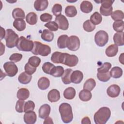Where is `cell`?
<instances>
[{"mask_svg": "<svg viewBox=\"0 0 124 124\" xmlns=\"http://www.w3.org/2000/svg\"><path fill=\"white\" fill-rule=\"evenodd\" d=\"M30 96L29 91L25 88L19 89L16 93V97L18 99L26 100L29 98Z\"/></svg>", "mask_w": 124, "mask_h": 124, "instance_id": "obj_21", "label": "cell"}, {"mask_svg": "<svg viewBox=\"0 0 124 124\" xmlns=\"http://www.w3.org/2000/svg\"><path fill=\"white\" fill-rule=\"evenodd\" d=\"M13 26L18 31H24L26 28V23L24 19H15L13 22Z\"/></svg>", "mask_w": 124, "mask_h": 124, "instance_id": "obj_22", "label": "cell"}, {"mask_svg": "<svg viewBox=\"0 0 124 124\" xmlns=\"http://www.w3.org/2000/svg\"><path fill=\"white\" fill-rule=\"evenodd\" d=\"M64 72V70L63 67L61 66H55L51 71L50 75L54 77L59 78L62 76Z\"/></svg>", "mask_w": 124, "mask_h": 124, "instance_id": "obj_29", "label": "cell"}, {"mask_svg": "<svg viewBox=\"0 0 124 124\" xmlns=\"http://www.w3.org/2000/svg\"><path fill=\"white\" fill-rule=\"evenodd\" d=\"M110 15L112 19L115 21H122L124 18V14L123 12L119 10L112 12Z\"/></svg>", "mask_w": 124, "mask_h": 124, "instance_id": "obj_34", "label": "cell"}, {"mask_svg": "<svg viewBox=\"0 0 124 124\" xmlns=\"http://www.w3.org/2000/svg\"><path fill=\"white\" fill-rule=\"evenodd\" d=\"M31 52L35 55L46 56L50 53L51 48L48 45L43 44L40 42L34 41Z\"/></svg>", "mask_w": 124, "mask_h": 124, "instance_id": "obj_3", "label": "cell"}, {"mask_svg": "<svg viewBox=\"0 0 124 124\" xmlns=\"http://www.w3.org/2000/svg\"><path fill=\"white\" fill-rule=\"evenodd\" d=\"M68 36L67 35L63 34L60 36L57 40V46L59 48L62 49L67 47V41Z\"/></svg>", "mask_w": 124, "mask_h": 124, "instance_id": "obj_25", "label": "cell"}, {"mask_svg": "<svg viewBox=\"0 0 124 124\" xmlns=\"http://www.w3.org/2000/svg\"><path fill=\"white\" fill-rule=\"evenodd\" d=\"M124 53H122L119 56V60L120 62H121L122 64H124Z\"/></svg>", "mask_w": 124, "mask_h": 124, "instance_id": "obj_56", "label": "cell"}, {"mask_svg": "<svg viewBox=\"0 0 124 124\" xmlns=\"http://www.w3.org/2000/svg\"><path fill=\"white\" fill-rule=\"evenodd\" d=\"M111 111L106 107L100 108L94 114L93 120L96 124H105L110 118Z\"/></svg>", "mask_w": 124, "mask_h": 124, "instance_id": "obj_1", "label": "cell"}, {"mask_svg": "<svg viewBox=\"0 0 124 124\" xmlns=\"http://www.w3.org/2000/svg\"><path fill=\"white\" fill-rule=\"evenodd\" d=\"M114 1L111 0H101L100 2L101 3V6L102 8H110L112 7V5Z\"/></svg>", "mask_w": 124, "mask_h": 124, "instance_id": "obj_52", "label": "cell"}, {"mask_svg": "<svg viewBox=\"0 0 124 124\" xmlns=\"http://www.w3.org/2000/svg\"><path fill=\"white\" fill-rule=\"evenodd\" d=\"M120 92V87L117 84H112L110 85L107 90V94L112 98H115L118 96Z\"/></svg>", "mask_w": 124, "mask_h": 124, "instance_id": "obj_11", "label": "cell"}, {"mask_svg": "<svg viewBox=\"0 0 124 124\" xmlns=\"http://www.w3.org/2000/svg\"><path fill=\"white\" fill-rule=\"evenodd\" d=\"M76 90L75 89L71 87L66 88L63 92L64 97L68 100L73 99L76 95Z\"/></svg>", "mask_w": 124, "mask_h": 124, "instance_id": "obj_24", "label": "cell"}, {"mask_svg": "<svg viewBox=\"0 0 124 124\" xmlns=\"http://www.w3.org/2000/svg\"><path fill=\"white\" fill-rule=\"evenodd\" d=\"M92 97V94L90 91L86 90H82L79 93V99L84 102L89 101Z\"/></svg>", "mask_w": 124, "mask_h": 124, "instance_id": "obj_26", "label": "cell"}, {"mask_svg": "<svg viewBox=\"0 0 124 124\" xmlns=\"http://www.w3.org/2000/svg\"><path fill=\"white\" fill-rule=\"evenodd\" d=\"M61 119L64 123H69L73 120V114L71 105L67 103H62L59 108Z\"/></svg>", "mask_w": 124, "mask_h": 124, "instance_id": "obj_2", "label": "cell"}, {"mask_svg": "<svg viewBox=\"0 0 124 124\" xmlns=\"http://www.w3.org/2000/svg\"><path fill=\"white\" fill-rule=\"evenodd\" d=\"M22 56H23L20 53H13L10 56L9 58V60L11 62H17L20 61L22 59Z\"/></svg>", "mask_w": 124, "mask_h": 124, "instance_id": "obj_48", "label": "cell"}, {"mask_svg": "<svg viewBox=\"0 0 124 124\" xmlns=\"http://www.w3.org/2000/svg\"><path fill=\"white\" fill-rule=\"evenodd\" d=\"M72 72V69L70 68H67L64 70V72L61 78L64 84H69L71 82L70 77Z\"/></svg>", "mask_w": 124, "mask_h": 124, "instance_id": "obj_23", "label": "cell"}, {"mask_svg": "<svg viewBox=\"0 0 124 124\" xmlns=\"http://www.w3.org/2000/svg\"><path fill=\"white\" fill-rule=\"evenodd\" d=\"M1 29V35H0V40H1L3 38H5V34H6V31L5 30L2 28L0 27Z\"/></svg>", "mask_w": 124, "mask_h": 124, "instance_id": "obj_55", "label": "cell"}, {"mask_svg": "<svg viewBox=\"0 0 124 124\" xmlns=\"http://www.w3.org/2000/svg\"><path fill=\"white\" fill-rule=\"evenodd\" d=\"M99 10H100L101 15L105 16H108L111 15V13L112 12L113 8L112 7L110 8H104L100 6Z\"/></svg>", "mask_w": 124, "mask_h": 124, "instance_id": "obj_50", "label": "cell"}, {"mask_svg": "<svg viewBox=\"0 0 124 124\" xmlns=\"http://www.w3.org/2000/svg\"><path fill=\"white\" fill-rule=\"evenodd\" d=\"M25 102L24 100L19 99L17 101L15 107L16 111L19 113H22L24 112V105Z\"/></svg>", "mask_w": 124, "mask_h": 124, "instance_id": "obj_41", "label": "cell"}, {"mask_svg": "<svg viewBox=\"0 0 124 124\" xmlns=\"http://www.w3.org/2000/svg\"><path fill=\"white\" fill-rule=\"evenodd\" d=\"M55 22L58 25V28L62 30H66L69 27L67 19L63 15H60L55 17Z\"/></svg>", "mask_w": 124, "mask_h": 124, "instance_id": "obj_10", "label": "cell"}, {"mask_svg": "<svg viewBox=\"0 0 124 124\" xmlns=\"http://www.w3.org/2000/svg\"><path fill=\"white\" fill-rule=\"evenodd\" d=\"M124 22L123 20L115 21L113 24V28L117 32H123L124 29Z\"/></svg>", "mask_w": 124, "mask_h": 124, "instance_id": "obj_39", "label": "cell"}, {"mask_svg": "<svg viewBox=\"0 0 124 124\" xmlns=\"http://www.w3.org/2000/svg\"><path fill=\"white\" fill-rule=\"evenodd\" d=\"M31 75H29L25 72H23L19 75L18 77V80L21 84H27L31 82Z\"/></svg>", "mask_w": 124, "mask_h": 124, "instance_id": "obj_20", "label": "cell"}, {"mask_svg": "<svg viewBox=\"0 0 124 124\" xmlns=\"http://www.w3.org/2000/svg\"><path fill=\"white\" fill-rule=\"evenodd\" d=\"M78 62V57L75 55H70L67 53H62L61 63L69 67L76 66Z\"/></svg>", "mask_w": 124, "mask_h": 124, "instance_id": "obj_7", "label": "cell"}, {"mask_svg": "<svg viewBox=\"0 0 124 124\" xmlns=\"http://www.w3.org/2000/svg\"><path fill=\"white\" fill-rule=\"evenodd\" d=\"M37 85L40 90H45L49 87L50 85V81L48 78L45 77H41L38 81Z\"/></svg>", "mask_w": 124, "mask_h": 124, "instance_id": "obj_18", "label": "cell"}, {"mask_svg": "<svg viewBox=\"0 0 124 124\" xmlns=\"http://www.w3.org/2000/svg\"><path fill=\"white\" fill-rule=\"evenodd\" d=\"M37 16L36 14L34 12L28 13L26 16V20L27 23L31 25H35L37 22Z\"/></svg>", "mask_w": 124, "mask_h": 124, "instance_id": "obj_31", "label": "cell"}, {"mask_svg": "<svg viewBox=\"0 0 124 124\" xmlns=\"http://www.w3.org/2000/svg\"><path fill=\"white\" fill-rule=\"evenodd\" d=\"M3 68L6 75L10 77L15 76L18 72V68L13 62H7L3 64Z\"/></svg>", "mask_w": 124, "mask_h": 124, "instance_id": "obj_9", "label": "cell"}, {"mask_svg": "<svg viewBox=\"0 0 124 124\" xmlns=\"http://www.w3.org/2000/svg\"><path fill=\"white\" fill-rule=\"evenodd\" d=\"M35 108L34 103L31 100H29L25 102L24 105V112H27L33 111Z\"/></svg>", "mask_w": 124, "mask_h": 124, "instance_id": "obj_45", "label": "cell"}, {"mask_svg": "<svg viewBox=\"0 0 124 124\" xmlns=\"http://www.w3.org/2000/svg\"><path fill=\"white\" fill-rule=\"evenodd\" d=\"M41 61V59L39 57L35 56H33L29 58L28 63L31 66L36 68L40 65Z\"/></svg>", "mask_w": 124, "mask_h": 124, "instance_id": "obj_40", "label": "cell"}, {"mask_svg": "<svg viewBox=\"0 0 124 124\" xmlns=\"http://www.w3.org/2000/svg\"><path fill=\"white\" fill-rule=\"evenodd\" d=\"M50 110L51 108L48 104H45L42 105L39 109V117L41 119H46L49 116Z\"/></svg>", "mask_w": 124, "mask_h": 124, "instance_id": "obj_12", "label": "cell"}, {"mask_svg": "<svg viewBox=\"0 0 124 124\" xmlns=\"http://www.w3.org/2000/svg\"><path fill=\"white\" fill-rule=\"evenodd\" d=\"M97 78L101 81L107 82L111 77L110 72L108 71L106 73H98L97 74Z\"/></svg>", "mask_w": 124, "mask_h": 124, "instance_id": "obj_37", "label": "cell"}, {"mask_svg": "<svg viewBox=\"0 0 124 124\" xmlns=\"http://www.w3.org/2000/svg\"><path fill=\"white\" fill-rule=\"evenodd\" d=\"M6 46L10 48H13L16 46L19 38L18 35L13 30L8 29L6 30L5 36Z\"/></svg>", "mask_w": 124, "mask_h": 124, "instance_id": "obj_4", "label": "cell"}, {"mask_svg": "<svg viewBox=\"0 0 124 124\" xmlns=\"http://www.w3.org/2000/svg\"><path fill=\"white\" fill-rule=\"evenodd\" d=\"M0 43V45H1V53H0V56H1L2 55H3V54L4 53V51H5V46L4 45H3L2 44V43L1 42Z\"/></svg>", "mask_w": 124, "mask_h": 124, "instance_id": "obj_57", "label": "cell"}, {"mask_svg": "<svg viewBox=\"0 0 124 124\" xmlns=\"http://www.w3.org/2000/svg\"><path fill=\"white\" fill-rule=\"evenodd\" d=\"M124 32H117L114 34L113 41L116 45L117 46H123L124 45L123 39Z\"/></svg>", "mask_w": 124, "mask_h": 124, "instance_id": "obj_28", "label": "cell"}, {"mask_svg": "<svg viewBox=\"0 0 124 124\" xmlns=\"http://www.w3.org/2000/svg\"><path fill=\"white\" fill-rule=\"evenodd\" d=\"M65 14L68 17H74L77 14V9L75 6L73 5L67 6L65 8Z\"/></svg>", "mask_w": 124, "mask_h": 124, "instance_id": "obj_32", "label": "cell"}, {"mask_svg": "<svg viewBox=\"0 0 124 124\" xmlns=\"http://www.w3.org/2000/svg\"><path fill=\"white\" fill-rule=\"evenodd\" d=\"M54 66L55 65L52 63L50 62H46L43 64L42 68L45 73L50 75L51 71Z\"/></svg>", "mask_w": 124, "mask_h": 124, "instance_id": "obj_43", "label": "cell"}, {"mask_svg": "<svg viewBox=\"0 0 124 124\" xmlns=\"http://www.w3.org/2000/svg\"><path fill=\"white\" fill-rule=\"evenodd\" d=\"M12 16L15 19H24L25 17V14L24 11L22 9L19 8H16L14 9L12 12Z\"/></svg>", "mask_w": 124, "mask_h": 124, "instance_id": "obj_30", "label": "cell"}, {"mask_svg": "<svg viewBox=\"0 0 124 124\" xmlns=\"http://www.w3.org/2000/svg\"><path fill=\"white\" fill-rule=\"evenodd\" d=\"M48 5L47 0H36L34 2V9L38 11H42L46 10Z\"/></svg>", "mask_w": 124, "mask_h": 124, "instance_id": "obj_16", "label": "cell"}, {"mask_svg": "<svg viewBox=\"0 0 124 124\" xmlns=\"http://www.w3.org/2000/svg\"><path fill=\"white\" fill-rule=\"evenodd\" d=\"M108 41V33L103 31H98L94 36V41L95 44L99 46H105Z\"/></svg>", "mask_w": 124, "mask_h": 124, "instance_id": "obj_6", "label": "cell"}, {"mask_svg": "<svg viewBox=\"0 0 124 124\" xmlns=\"http://www.w3.org/2000/svg\"><path fill=\"white\" fill-rule=\"evenodd\" d=\"M118 51V46L115 44L109 45L106 49L105 53L108 57H113L115 56Z\"/></svg>", "mask_w": 124, "mask_h": 124, "instance_id": "obj_19", "label": "cell"}, {"mask_svg": "<svg viewBox=\"0 0 124 124\" xmlns=\"http://www.w3.org/2000/svg\"><path fill=\"white\" fill-rule=\"evenodd\" d=\"M80 46V40L75 35L68 37L67 41V47L71 51H77Z\"/></svg>", "mask_w": 124, "mask_h": 124, "instance_id": "obj_8", "label": "cell"}, {"mask_svg": "<svg viewBox=\"0 0 124 124\" xmlns=\"http://www.w3.org/2000/svg\"><path fill=\"white\" fill-rule=\"evenodd\" d=\"M83 29L87 32H92L95 28V25H94L90 20H86L83 24Z\"/></svg>", "mask_w": 124, "mask_h": 124, "instance_id": "obj_38", "label": "cell"}, {"mask_svg": "<svg viewBox=\"0 0 124 124\" xmlns=\"http://www.w3.org/2000/svg\"><path fill=\"white\" fill-rule=\"evenodd\" d=\"M44 26L48 28L50 31H56L58 29V26L55 21H50L46 23Z\"/></svg>", "mask_w": 124, "mask_h": 124, "instance_id": "obj_46", "label": "cell"}, {"mask_svg": "<svg viewBox=\"0 0 124 124\" xmlns=\"http://www.w3.org/2000/svg\"><path fill=\"white\" fill-rule=\"evenodd\" d=\"M52 18V16L48 13H44L41 14L40 19L42 22H50Z\"/></svg>", "mask_w": 124, "mask_h": 124, "instance_id": "obj_51", "label": "cell"}, {"mask_svg": "<svg viewBox=\"0 0 124 124\" xmlns=\"http://www.w3.org/2000/svg\"><path fill=\"white\" fill-rule=\"evenodd\" d=\"M111 67V64L108 62L104 63L100 67L97 69L98 73H106L109 71V70Z\"/></svg>", "mask_w": 124, "mask_h": 124, "instance_id": "obj_44", "label": "cell"}, {"mask_svg": "<svg viewBox=\"0 0 124 124\" xmlns=\"http://www.w3.org/2000/svg\"><path fill=\"white\" fill-rule=\"evenodd\" d=\"M83 78V74L82 72L79 70H75L72 72L70 78L71 82L75 84H79L82 80Z\"/></svg>", "mask_w": 124, "mask_h": 124, "instance_id": "obj_13", "label": "cell"}, {"mask_svg": "<svg viewBox=\"0 0 124 124\" xmlns=\"http://www.w3.org/2000/svg\"><path fill=\"white\" fill-rule=\"evenodd\" d=\"M51 11L53 15L56 17L61 15L62 11V6L59 3H56L53 6Z\"/></svg>", "mask_w": 124, "mask_h": 124, "instance_id": "obj_42", "label": "cell"}, {"mask_svg": "<svg viewBox=\"0 0 124 124\" xmlns=\"http://www.w3.org/2000/svg\"><path fill=\"white\" fill-rule=\"evenodd\" d=\"M43 124H53V122L52 121V119L51 118L47 117V118H46L43 123Z\"/></svg>", "mask_w": 124, "mask_h": 124, "instance_id": "obj_54", "label": "cell"}, {"mask_svg": "<svg viewBox=\"0 0 124 124\" xmlns=\"http://www.w3.org/2000/svg\"><path fill=\"white\" fill-rule=\"evenodd\" d=\"M61 53L62 52L58 51L53 52L51 57V61L55 63H59V60Z\"/></svg>", "mask_w": 124, "mask_h": 124, "instance_id": "obj_49", "label": "cell"}, {"mask_svg": "<svg viewBox=\"0 0 124 124\" xmlns=\"http://www.w3.org/2000/svg\"><path fill=\"white\" fill-rule=\"evenodd\" d=\"M110 76L114 78H118L122 77L123 75V70L118 66L113 67L110 72Z\"/></svg>", "mask_w": 124, "mask_h": 124, "instance_id": "obj_33", "label": "cell"}, {"mask_svg": "<svg viewBox=\"0 0 124 124\" xmlns=\"http://www.w3.org/2000/svg\"><path fill=\"white\" fill-rule=\"evenodd\" d=\"M34 42L22 36L19 37L16 46L20 51L30 52L31 51Z\"/></svg>", "mask_w": 124, "mask_h": 124, "instance_id": "obj_5", "label": "cell"}, {"mask_svg": "<svg viewBox=\"0 0 124 124\" xmlns=\"http://www.w3.org/2000/svg\"><path fill=\"white\" fill-rule=\"evenodd\" d=\"M96 82L94 79L89 78L88 79L83 85V89L89 91H92L95 87Z\"/></svg>", "mask_w": 124, "mask_h": 124, "instance_id": "obj_36", "label": "cell"}, {"mask_svg": "<svg viewBox=\"0 0 124 124\" xmlns=\"http://www.w3.org/2000/svg\"><path fill=\"white\" fill-rule=\"evenodd\" d=\"M81 124H91V122L90 121V119L88 117H84L82 120H81Z\"/></svg>", "mask_w": 124, "mask_h": 124, "instance_id": "obj_53", "label": "cell"}, {"mask_svg": "<svg viewBox=\"0 0 124 124\" xmlns=\"http://www.w3.org/2000/svg\"><path fill=\"white\" fill-rule=\"evenodd\" d=\"M80 9L81 12L84 13H89L93 10V5L92 3L88 0L82 1L80 5Z\"/></svg>", "mask_w": 124, "mask_h": 124, "instance_id": "obj_17", "label": "cell"}, {"mask_svg": "<svg viewBox=\"0 0 124 124\" xmlns=\"http://www.w3.org/2000/svg\"><path fill=\"white\" fill-rule=\"evenodd\" d=\"M47 98L50 102H56L60 99V92L55 89L50 90L47 94Z\"/></svg>", "mask_w": 124, "mask_h": 124, "instance_id": "obj_15", "label": "cell"}, {"mask_svg": "<svg viewBox=\"0 0 124 124\" xmlns=\"http://www.w3.org/2000/svg\"><path fill=\"white\" fill-rule=\"evenodd\" d=\"M90 21L94 25H99L102 21V17L98 12H95L90 17Z\"/></svg>", "mask_w": 124, "mask_h": 124, "instance_id": "obj_35", "label": "cell"}, {"mask_svg": "<svg viewBox=\"0 0 124 124\" xmlns=\"http://www.w3.org/2000/svg\"><path fill=\"white\" fill-rule=\"evenodd\" d=\"M37 120L36 114L33 111L25 112L24 115V121L26 124H33Z\"/></svg>", "mask_w": 124, "mask_h": 124, "instance_id": "obj_14", "label": "cell"}, {"mask_svg": "<svg viewBox=\"0 0 124 124\" xmlns=\"http://www.w3.org/2000/svg\"><path fill=\"white\" fill-rule=\"evenodd\" d=\"M53 33L49 30L45 29L43 31L41 37L42 39L46 42H51L54 38Z\"/></svg>", "mask_w": 124, "mask_h": 124, "instance_id": "obj_27", "label": "cell"}, {"mask_svg": "<svg viewBox=\"0 0 124 124\" xmlns=\"http://www.w3.org/2000/svg\"><path fill=\"white\" fill-rule=\"evenodd\" d=\"M25 72L28 74L29 75H32L36 70V68L31 66L28 62L27 63L24 67Z\"/></svg>", "mask_w": 124, "mask_h": 124, "instance_id": "obj_47", "label": "cell"}]
</instances>
